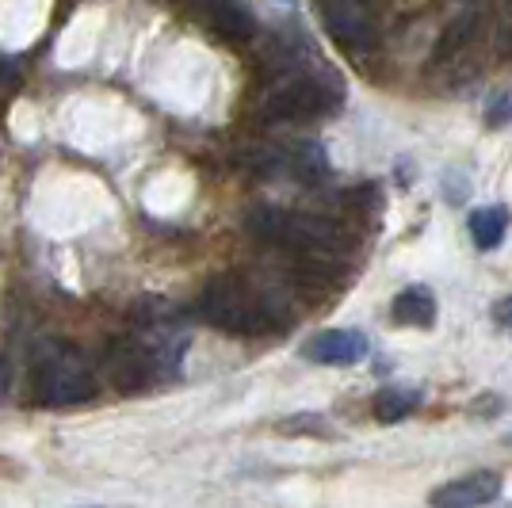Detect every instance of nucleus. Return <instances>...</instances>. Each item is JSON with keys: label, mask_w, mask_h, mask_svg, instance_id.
Returning <instances> with one entry per match:
<instances>
[{"label": "nucleus", "mask_w": 512, "mask_h": 508, "mask_svg": "<svg viewBox=\"0 0 512 508\" xmlns=\"http://www.w3.org/2000/svg\"><path fill=\"white\" fill-rule=\"evenodd\" d=\"M199 314L211 321L214 329L234 333V337H264L287 321V314L276 310V298L241 276L211 279L199 298Z\"/></svg>", "instance_id": "obj_1"}, {"label": "nucleus", "mask_w": 512, "mask_h": 508, "mask_svg": "<svg viewBox=\"0 0 512 508\" xmlns=\"http://www.w3.org/2000/svg\"><path fill=\"white\" fill-rule=\"evenodd\" d=\"M245 230L276 245V249H291V253H337L341 245V230L337 222L329 218H318V214H302V211H287V207H272V203H260L245 214Z\"/></svg>", "instance_id": "obj_2"}, {"label": "nucleus", "mask_w": 512, "mask_h": 508, "mask_svg": "<svg viewBox=\"0 0 512 508\" xmlns=\"http://www.w3.org/2000/svg\"><path fill=\"white\" fill-rule=\"evenodd\" d=\"M31 390H35V402L50 405V409L81 405L96 394V371H92V363L77 348L54 344V348H46L43 356L35 360Z\"/></svg>", "instance_id": "obj_3"}, {"label": "nucleus", "mask_w": 512, "mask_h": 508, "mask_svg": "<svg viewBox=\"0 0 512 508\" xmlns=\"http://www.w3.org/2000/svg\"><path fill=\"white\" fill-rule=\"evenodd\" d=\"M341 100V77H310V73H287L283 81L268 88L260 115L268 123H295V119H314L325 115Z\"/></svg>", "instance_id": "obj_4"}, {"label": "nucleus", "mask_w": 512, "mask_h": 508, "mask_svg": "<svg viewBox=\"0 0 512 508\" xmlns=\"http://www.w3.org/2000/svg\"><path fill=\"white\" fill-rule=\"evenodd\" d=\"M318 16L329 31V39L348 54H367L379 43L375 16L363 8V0H318Z\"/></svg>", "instance_id": "obj_5"}, {"label": "nucleus", "mask_w": 512, "mask_h": 508, "mask_svg": "<svg viewBox=\"0 0 512 508\" xmlns=\"http://www.w3.org/2000/svg\"><path fill=\"white\" fill-rule=\"evenodd\" d=\"M161 352L157 348H138V344H115L107 356V375L119 390L138 394L150 379H157L161 371Z\"/></svg>", "instance_id": "obj_6"}, {"label": "nucleus", "mask_w": 512, "mask_h": 508, "mask_svg": "<svg viewBox=\"0 0 512 508\" xmlns=\"http://www.w3.org/2000/svg\"><path fill=\"white\" fill-rule=\"evenodd\" d=\"M302 356L321 367H348L367 356V337L360 329H325L302 344Z\"/></svg>", "instance_id": "obj_7"}, {"label": "nucleus", "mask_w": 512, "mask_h": 508, "mask_svg": "<svg viewBox=\"0 0 512 508\" xmlns=\"http://www.w3.org/2000/svg\"><path fill=\"white\" fill-rule=\"evenodd\" d=\"M501 497V478L493 470H474V474H463L455 482H444L440 489L428 493L432 505L444 508H470V505H490Z\"/></svg>", "instance_id": "obj_8"}, {"label": "nucleus", "mask_w": 512, "mask_h": 508, "mask_svg": "<svg viewBox=\"0 0 512 508\" xmlns=\"http://www.w3.org/2000/svg\"><path fill=\"white\" fill-rule=\"evenodd\" d=\"M390 318L398 325H409V329H428L436 321V295L425 283H413L406 291H398L394 306H390Z\"/></svg>", "instance_id": "obj_9"}, {"label": "nucleus", "mask_w": 512, "mask_h": 508, "mask_svg": "<svg viewBox=\"0 0 512 508\" xmlns=\"http://www.w3.org/2000/svg\"><path fill=\"white\" fill-rule=\"evenodd\" d=\"M199 8L211 20L214 31H222L226 39H249L256 31L249 8H241L237 0H199Z\"/></svg>", "instance_id": "obj_10"}, {"label": "nucleus", "mask_w": 512, "mask_h": 508, "mask_svg": "<svg viewBox=\"0 0 512 508\" xmlns=\"http://www.w3.org/2000/svg\"><path fill=\"white\" fill-rule=\"evenodd\" d=\"M467 230L474 237V245L482 253H490V249H497L505 241V233H509V211L505 207H478V211H470Z\"/></svg>", "instance_id": "obj_11"}, {"label": "nucleus", "mask_w": 512, "mask_h": 508, "mask_svg": "<svg viewBox=\"0 0 512 508\" xmlns=\"http://www.w3.org/2000/svg\"><path fill=\"white\" fill-rule=\"evenodd\" d=\"M417 405H421V390H413V386H386V390L375 394L371 413H375L379 424H398L406 421Z\"/></svg>", "instance_id": "obj_12"}, {"label": "nucleus", "mask_w": 512, "mask_h": 508, "mask_svg": "<svg viewBox=\"0 0 512 508\" xmlns=\"http://www.w3.org/2000/svg\"><path fill=\"white\" fill-rule=\"evenodd\" d=\"M287 172L299 176L302 184H321L329 176V157L318 142H295L287 149Z\"/></svg>", "instance_id": "obj_13"}, {"label": "nucleus", "mask_w": 512, "mask_h": 508, "mask_svg": "<svg viewBox=\"0 0 512 508\" xmlns=\"http://www.w3.org/2000/svg\"><path fill=\"white\" fill-rule=\"evenodd\" d=\"M478 16L474 12H463V16H455V20L444 27V35L436 39V50H432V58L436 62H448L455 54H463L470 43H474V35H478Z\"/></svg>", "instance_id": "obj_14"}, {"label": "nucleus", "mask_w": 512, "mask_h": 508, "mask_svg": "<svg viewBox=\"0 0 512 508\" xmlns=\"http://www.w3.org/2000/svg\"><path fill=\"white\" fill-rule=\"evenodd\" d=\"M512 123V88H501L486 100V127L501 130Z\"/></svg>", "instance_id": "obj_15"}, {"label": "nucleus", "mask_w": 512, "mask_h": 508, "mask_svg": "<svg viewBox=\"0 0 512 508\" xmlns=\"http://www.w3.org/2000/svg\"><path fill=\"white\" fill-rule=\"evenodd\" d=\"M279 432H287V436H302V432H314V436H329V428L321 424L318 413H299V417H287V421L279 424Z\"/></svg>", "instance_id": "obj_16"}, {"label": "nucleus", "mask_w": 512, "mask_h": 508, "mask_svg": "<svg viewBox=\"0 0 512 508\" xmlns=\"http://www.w3.org/2000/svg\"><path fill=\"white\" fill-rule=\"evenodd\" d=\"M493 321H497L505 333H512V295H505L497 306H493Z\"/></svg>", "instance_id": "obj_17"}, {"label": "nucleus", "mask_w": 512, "mask_h": 508, "mask_svg": "<svg viewBox=\"0 0 512 508\" xmlns=\"http://www.w3.org/2000/svg\"><path fill=\"white\" fill-rule=\"evenodd\" d=\"M4 386H8V363L0 360V394H4Z\"/></svg>", "instance_id": "obj_18"}, {"label": "nucleus", "mask_w": 512, "mask_h": 508, "mask_svg": "<svg viewBox=\"0 0 512 508\" xmlns=\"http://www.w3.org/2000/svg\"><path fill=\"white\" fill-rule=\"evenodd\" d=\"M287 4H295V0H287Z\"/></svg>", "instance_id": "obj_19"}]
</instances>
